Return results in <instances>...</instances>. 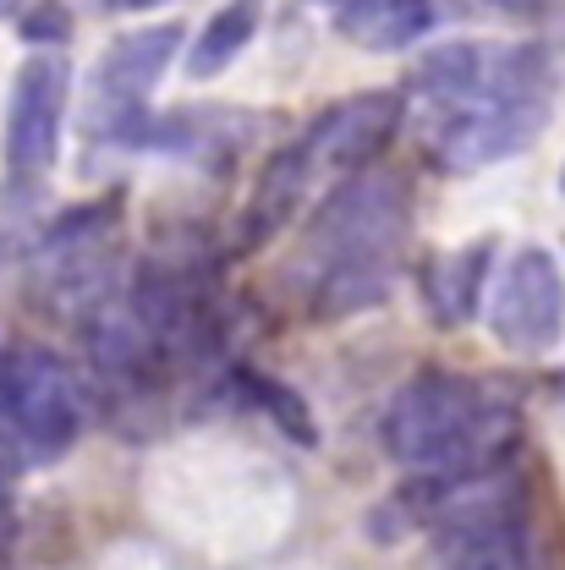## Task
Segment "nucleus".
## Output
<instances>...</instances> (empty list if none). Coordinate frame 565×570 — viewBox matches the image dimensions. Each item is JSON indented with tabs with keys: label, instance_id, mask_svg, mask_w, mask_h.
Listing matches in <instances>:
<instances>
[{
	"label": "nucleus",
	"instance_id": "nucleus-6",
	"mask_svg": "<svg viewBox=\"0 0 565 570\" xmlns=\"http://www.w3.org/2000/svg\"><path fill=\"white\" fill-rule=\"evenodd\" d=\"M71 105V61L61 50H33L6 94V127H0V159L17 181H39L56 154Z\"/></svg>",
	"mask_w": 565,
	"mask_h": 570
},
{
	"label": "nucleus",
	"instance_id": "nucleus-13",
	"mask_svg": "<svg viewBox=\"0 0 565 570\" xmlns=\"http://www.w3.org/2000/svg\"><path fill=\"white\" fill-rule=\"evenodd\" d=\"M308 187H313V176H308L302 154H296V148H281V154L264 165V176H259V187H253V198H247L242 247H259L264 236H275L285 219H291V209L308 198Z\"/></svg>",
	"mask_w": 565,
	"mask_h": 570
},
{
	"label": "nucleus",
	"instance_id": "nucleus-8",
	"mask_svg": "<svg viewBox=\"0 0 565 570\" xmlns=\"http://www.w3.org/2000/svg\"><path fill=\"white\" fill-rule=\"evenodd\" d=\"M401 121H407V94L368 88L352 99H335L291 148L302 154L313 181H347L384 154V142L401 132Z\"/></svg>",
	"mask_w": 565,
	"mask_h": 570
},
{
	"label": "nucleus",
	"instance_id": "nucleus-19",
	"mask_svg": "<svg viewBox=\"0 0 565 570\" xmlns=\"http://www.w3.org/2000/svg\"><path fill=\"white\" fill-rule=\"evenodd\" d=\"M561 187H565V176H561Z\"/></svg>",
	"mask_w": 565,
	"mask_h": 570
},
{
	"label": "nucleus",
	"instance_id": "nucleus-9",
	"mask_svg": "<svg viewBox=\"0 0 565 570\" xmlns=\"http://www.w3.org/2000/svg\"><path fill=\"white\" fill-rule=\"evenodd\" d=\"M176 50H182V28L176 22L133 28V33H121L105 50V61L94 71V138H110L116 127H127L133 116L148 110V94L171 71Z\"/></svg>",
	"mask_w": 565,
	"mask_h": 570
},
{
	"label": "nucleus",
	"instance_id": "nucleus-11",
	"mask_svg": "<svg viewBox=\"0 0 565 570\" xmlns=\"http://www.w3.org/2000/svg\"><path fill=\"white\" fill-rule=\"evenodd\" d=\"M439 0H341L335 6V28L341 39L373 56H396L412 50L418 39H428L439 28Z\"/></svg>",
	"mask_w": 565,
	"mask_h": 570
},
{
	"label": "nucleus",
	"instance_id": "nucleus-18",
	"mask_svg": "<svg viewBox=\"0 0 565 570\" xmlns=\"http://www.w3.org/2000/svg\"><path fill=\"white\" fill-rule=\"evenodd\" d=\"M495 6H533V0H495Z\"/></svg>",
	"mask_w": 565,
	"mask_h": 570
},
{
	"label": "nucleus",
	"instance_id": "nucleus-12",
	"mask_svg": "<svg viewBox=\"0 0 565 570\" xmlns=\"http://www.w3.org/2000/svg\"><path fill=\"white\" fill-rule=\"evenodd\" d=\"M428 570H538V549L522 521H499V527H478V532H450L434 538V560Z\"/></svg>",
	"mask_w": 565,
	"mask_h": 570
},
{
	"label": "nucleus",
	"instance_id": "nucleus-14",
	"mask_svg": "<svg viewBox=\"0 0 565 570\" xmlns=\"http://www.w3.org/2000/svg\"><path fill=\"white\" fill-rule=\"evenodd\" d=\"M253 33H259V6H253V0H231V6H220L210 22L198 28V39L187 45V77H193V82L220 77V71L253 45Z\"/></svg>",
	"mask_w": 565,
	"mask_h": 570
},
{
	"label": "nucleus",
	"instance_id": "nucleus-1",
	"mask_svg": "<svg viewBox=\"0 0 565 570\" xmlns=\"http://www.w3.org/2000/svg\"><path fill=\"white\" fill-rule=\"evenodd\" d=\"M555 67L544 45H484L456 39L418 61L407 88V116L445 170H484L544 132Z\"/></svg>",
	"mask_w": 565,
	"mask_h": 570
},
{
	"label": "nucleus",
	"instance_id": "nucleus-20",
	"mask_svg": "<svg viewBox=\"0 0 565 570\" xmlns=\"http://www.w3.org/2000/svg\"><path fill=\"white\" fill-rule=\"evenodd\" d=\"M253 6H259V0H253Z\"/></svg>",
	"mask_w": 565,
	"mask_h": 570
},
{
	"label": "nucleus",
	"instance_id": "nucleus-16",
	"mask_svg": "<svg viewBox=\"0 0 565 570\" xmlns=\"http://www.w3.org/2000/svg\"><path fill=\"white\" fill-rule=\"evenodd\" d=\"M67 33H71V17H67V6H56V0H39V6L22 17V39L39 45V50H61Z\"/></svg>",
	"mask_w": 565,
	"mask_h": 570
},
{
	"label": "nucleus",
	"instance_id": "nucleus-10",
	"mask_svg": "<svg viewBox=\"0 0 565 570\" xmlns=\"http://www.w3.org/2000/svg\"><path fill=\"white\" fill-rule=\"evenodd\" d=\"M495 236H478L456 253H439L434 264L423 269V302L434 313V324L445 330H461L473 313L489 307V285H495Z\"/></svg>",
	"mask_w": 565,
	"mask_h": 570
},
{
	"label": "nucleus",
	"instance_id": "nucleus-17",
	"mask_svg": "<svg viewBox=\"0 0 565 570\" xmlns=\"http://www.w3.org/2000/svg\"><path fill=\"white\" fill-rule=\"evenodd\" d=\"M99 6H110V11H148V6H165V0H99Z\"/></svg>",
	"mask_w": 565,
	"mask_h": 570
},
{
	"label": "nucleus",
	"instance_id": "nucleus-3",
	"mask_svg": "<svg viewBox=\"0 0 565 570\" xmlns=\"http://www.w3.org/2000/svg\"><path fill=\"white\" fill-rule=\"evenodd\" d=\"M379 433H384V450L412 478H467V472L510 466L522 417L489 384L428 367L390 395Z\"/></svg>",
	"mask_w": 565,
	"mask_h": 570
},
{
	"label": "nucleus",
	"instance_id": "nucleus-2",
	"mask_svg": "<svg viewBox=\"0 0 565 570\" xmlns=\"http://www.w3.org/2000/svg\"><path fill=\"white\" fill-rule=\"evenodd\" d=\"M412 230V187L396 170H357L347 176L308 225L302 269L313 281V313L347 318L390 296L401 247Z\"/></svg>",
	"mask_w": 565,
	"mask_h": 570
},
{
	"label": "nucleus",
	"instance_id": "nucleus-7",
	"mask_svg": "<svg viewBox=\"0 0 565 570\" xmlns=\"http://www.w3.org/2000/svg\"><path fill=\"white\" fill-rule=\"evenodd\" d=\"M489 330L505 352L549 356L565 335V275L549 247H522L489 285Z\"/></svg>",
	"mask_w": 565,
	"mask_h": 570
},
{
	"label": "nucleus",
	"instance_id": "nucleus-21",
	"mask_svg": "<svg viewBox=\"0 0 565 570\" xmlns=\"http://www.w3.org/2000/svg\"><path fill=\"white\" fill-rule=\"evenodd\" d=\"M0 356H6V352H0Z\"/></svg>",
	"mask_w": 565,
	"mask_h": 570
},
{
	"label": "nucleus",
	"instance_id": "nucleus-15",
	"mask_svg": "<svg viewBox=\"0 0 565 570\" xmlns=\"http://www.w3.org/2000/svg\"><path fill=\"white\" fill-rule=\"evenodd\" d=\"M242 384H247V395L259 401V412H270L296 444H313V439H319V433H313V417H308V406H302L285 384H275V379H253V373H242Z\"/></svg>",
	"mask_w": 565,
	"mask_h": 570
},
{
	"label": "nucleus",
	"instance_id": "nucleus-5",
	"mask_svg": "<svg viewBox=\"0 0 565 570\" xmlns=\"http://www.w3.org/2000/svg\"><path fill=\"white\" fill-rule=\"evenodd\" d=\"M116 214H121V204L110 198V204H88V209L61 214L45 230V242L33 253V291L50 307V318L67 313V318L88 324L105 302L121 296L116 291V281H121Z\"/></svg>",
	"mask_w": 565,
	"mask_h": 570
},
{
	"label": "nucleus",
	"instance_id": "nucleus-4",
	"mask_svg": "<svg viewBox=\"0 0 565 570\" xmlns=\"http://www.w3.org/2000/svg\"><path fill=\"white\" fill-rule=\"evenodd\" d=\"M82 433V384L45 346H17L0 356V439L22 466L61 461Z\"/></svg>",
	"mask_w": 565,
	"mask_h": 570
}]
</instances>
